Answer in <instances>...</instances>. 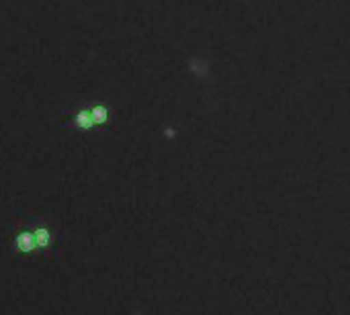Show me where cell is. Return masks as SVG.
<instances>
[{"mask_svg":"<svg viewBox=\"0 0 350 315\" xmlns=\"http://www.w3.org/2000/svg\"><path fill=\"white\" fill-rule=\"evenodd\" d=\"M14 248L21 252V254H31L37 250V244H35V236L33 232H21L16 238H14Z\"/></svg>","mask_w":350,"mask_h":315,"instance_id":"cell-1","label":"cell"},{"mask_svg":"<svg viewBox=\"0 0 350 315\" xmlns=\"http://www.w3.org/2000/svg\"><path fill=\"white\" fill-rule=\"evenodd\" d=\"M33 236H35V244H37V250H47L51 246V232L45 228V225H39L33 230Z\"/></svg>","mask_w":350,"mask_h":315,"instance_id":"cell-2","label":"cell"},{"mask_svg":"<svg viewBox=\"0 0 350 315\" xmlns=\"http://www.w3.org/2000/svg\"><path fill=\"white\" fill-rule=\"evenodd\" d=\"M90 117H92V123H94V125H100V123L107 121V109L98 105V107H94V109L90 111Z\"/></svg>","mask_w":350,"mask_h":315,"instance_id":"cell-3","label":"cell"},{"mask_svg":"<svg viewBox=\"0 0 350 315\" xmlns=\"http://www.w3.org/2000/svg\"><path fill=\"white\" fill-rule=\"evenodd\" d=\"M76 123H78V127H82V129H88V127H92L94 123H92L90 111H80V113L76 115Z\"/></svg>","mask_w":350,"mask_h":315,"instance_id":"cell-4","label":"cell"}]
</instances>
